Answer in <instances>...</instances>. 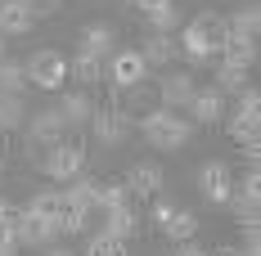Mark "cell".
<instances>
[{"label":"cell","mask_w":261,"mask_h":256,"mask_svg":"<svg viewBox=\"0 0 261 256\" xmlns=\"http://www.w3.org/2000/svg\"><path fill=\"white\" fill-rule=\"evenodd\" d=\"M225 41H230V27H225V18L221 14H198L194 23H185L180 32V50H185V63L189 68H203V63H212L216 54L225 50Z\"/></svg>","instance_id":"1"},{"label":"cell","mask_w":261,"mask_h":256,"mask_svg":"<svg viewBox=\"0 0 261 256\" xmlns=\"http://www.w3.org/2000/svg\"><path fill=\"white\" fill-rule=\"evenodd\" d=\"M140 135H144L153 149L171 153V149L189 144V135H194V122H185V117L167 112V108H153V112H144V117H140Z\"/></svg>","instance_id":"2"},{"label":"cell","mask_w":261,"mask_h":256,"mask_svg":"<svg viewBox=\"0 0 261 256\" xmlns=\"http://www.w3.org/2000/svg\"><path fill=\"white\" fill-rule=\"evenodd\" d=\"M36 166L50 180H77L81 171H86V149L63 139V144H54V149H45V153L36 157Z\"/></svg>","instance_id":"3"},{"label":"cell","mask_w":261,"mask_h":256,"mask_svg":"<svg viewBox=\"0 0 261 256\" xmlns=\"http://www.w3.org/2000/svg\"><path fill=\"white\" fill-rule=\"evenodd\" d=\"M23 72H27L32 86H41V90H59L63 77H68V59H63L59 50H36V54L23 63Z\"/></svg>","instance_id":"4"},{"label":"cell","mask_w":261,"mask_h":256,"mask_svg":"<svg viewBox=\"0 0 261 256\" xmlns=\"http://www.w3.org/2000/svg\"><path fill=\"white\" fill-rule=\"evenodd\" d=\"M63 135H68V122L59 117V108H41V112H32V122H27V144L54 149V144H63Z\"/></svg>","instance_id":"5"},{"label":"cell","mask_w":261,"mask_h":256,"mask_svg":"<svg viewBox=\"0 0 261 256\" xmlns=\"http://www.w3.org/2000/svg\"><path fill=\"white\" fill-rule=\"evenodd\" d=\"M90 130H95V139H99L104 149H113V144H122L130 135V112H122V108H95Z\"/></svg>","instance_id":"6"},{"label":"cell","mask_w":261,"mask_h":256,"mask_svg":"<svg viewBox=\"0 0 261 256\" xmlns=\"http://www.w3.org/2000/svg\"><path fill=\"white\" fill-rule=\"evenodd\" d=\"M108 77H113L117 90H135V86H144V77H149V63L140 59V50H117Z\"/></svg>","instance_id":"7"},{"label":"cell","mask_w":261,"mask_h":256,"mask_svg":"<svg viewBox=\"0 0 261 256\" xmlns=\"http://www.w3.org/2000/svg\"><path fill=\"white\" fill-rule=\"evenodd\" d=\"M257 122H261V90H239V108L230 117V135L239 144L257 135Z\"/></svg>","instance_id":"8"},{"label":"cell","mask_w":261,"mask_h":256,"mask_svg":"<svg viewBox=\"0 0 261 256\" xmlns=\"http://www.w3.org/2000/svg\"><path fill=\"white\" fill-rule=\"evenodd\" d=\"M54 238H59V220H36V216H18V225H14V243L18 247H54Z\"/></svg>","instance_id":"9"},{"label":"cell","mask_w":261,"mask_h":256,"mask_svg":"<svg viewBox=\"0 0 261 256\" xmlns=\"http://www.w3.org/2000/svg\"><path fill=\"white\" fill-rule=\"evenodd\" d=\"M194 90H198V86H194V77H189V72H167V77L158 81V99H162V108H167V112L185 108V103L194 99Z\"/></svg>","instance_id":"10"},{"label":"cell","mask_w":261,"mask_h":256,"mask_svg":"<svg viewBox=\"0 0 261 256\" xmlns=\"http://www.w3.org/2000/svg\"><path fill=\"white\" fill-rule=\"evenodd\" d=\"M158 220H162V234L176 238V243H189L198 234V216L194 211H171L167 203H158Z\"/></svg>","instance_id":"11"},{"label":"cell","mask_w":261,"mask_h":256,"mask_svg":"<svg viewBox=\"0 0 261 256\" xmlns=\"http://www.w3.org/2000/svg\"><path fill=\"white\" fill-rule=\"evenodd\" d=\"M32 23H36L32 5H23V0H5L0 5V36H23V32H32Z\"/></svg>","instance_id":"12"},{"label":"cell","mask_w":261,"mask_h":256,"mask_svg":"<svg viewBox=\"0 0 261 256\" xmlns=\"http://www.w3.org/2000/svg\"><path fill=\"white\" fill-rule=\"evenodd\" d=\"M126 189H130V198H153L162 189V166L158 162H135L126 176Z\"/></svg>","instance_id":"13"},{"label":"cell","mask_w":261,"mask_h":256,"mask_svg":"<svg viewBox=\"0 0 261 256\" xmlns=\"http://www.w3.org/2000/svg\"><path fill=\"white\" fill-rule=\"evenodd\" d=\"M189 112H194V122L198 126H216L221 122V112H225V99H221V90H194V99L185 103Z\"/></svg>","instance_id":"14"},{"label":"cell","mask_w":261,"mask_h":256,"mask_svg":"<svg viewBox=\"0 0 261 256\" xmlns=\"http://www.w3.org/2000/svg\"><path fill=\"white\" fill-rule=\"evenodd\" d=\"M198 180H203V198L207 203H225L230 198V171H225V162H207L198 171Z\"/></svg>","instance_id":"15"},{"label":"cell","mask_w":261,"mask_h":256,"mask_svg":"<svg viewBox=\"0 0 261 256\" xmlns=\"http://www.w3.org/2000/svg\"><path fill=\"white\" fill-rule=\"evenodd\" d=\"M95 189H99V180H90V176H77V180H68V189H63V207H72V211H95Z\"/></svg>","instance_id":"16"},{"label":"cell","mask_w":261,"mask_h":256,"mask_svg":"<svg viewBox=\"0 0 261 256\" xmlns=\"http://www.w3.org/2000/svg\"><path fill=\"white\" fill-rule=\"evenodd\" d=\"M77 54H86V59H99V63H104L108 54H113V27L90 23L86 32H81V50H77Z\"/></svg>","instance_id":"17"},{"label":"cell","mask_w":261,"mask_h":256,"mask_svg":"<svg viewBox=\"0 0 261 256\" xmlns=\"http://www.w3.org/2000/svg\"><path fill=\"white\" fill-rule=\"evenodd\" d=\"M225 27H230V36H239V41H257V32H261V9H257V5H239L234 14L225 18Z\"/></svg>","instance_id":"18"},{"label":"cell","mask_w":261,"mask_h":256,"mask_svg":"<svg viewBox=\"0 0 261 256\" xmlns=\"http://www.w3.org/2000/svg\"><path fill=\"white\" fill-rule=\"evenodd\" d=\"M59 117H63L68 126H86V122L95 117V103H90V95H86V90L63 95V103H59Z\"/></svg>","instance_id":"19"},{"label":"cell","mask_w":261,"mask_h":256,"mask_svg":"<svg viewBox=\"0 0 261 256\" xmlns=\"http://www.w3.org/2000/svg\"><path fill=\"white\" fill-rule=\"evenodd\" d=\"M144 63H158V68H167L171 59H176V36H167V32H153V36H144V50H140Z\"/></svg>","instance_id":"20"},{"label":"cell","mask_w":261,"mask_h":256,"mask_svg":"<svg viewBox=\"0 0 261 256\" xmlns=\"http://www.w3.org/2000/svg\"><path fill=\"white\" fill-rule=\"evenodd\" d=\"M104 238H117V243H126L130 234H135V211L130 207H117V211H104Z\"/></svg>","instance_id":"21"},{"label":"cell","mask_w":261,"mask_h":256,"mask_svg":"<svg viewBox=\"0 0 261 256\" xmlns=\"http://www.w3.org/2000/svg\"><path fill=\"white\" fill-rule=\"evenodd\" d=\"M23 211H27V216H36V220H59V211H63V193L41 189V193H32V203H27Z\"/></svg>","instance_id":"22"},{"label":"cell","mask_w":261,"mask_h":256,"mask_svg":"<svg viewBox=\"0 0 261 256\" xmlns=\"http://www.w3.org/2000/svg\"><path fill=\"white\" fill-rule=\"evenodd\" d=\"M221 63H234V68H252L257 63V41H239V36H230L225 41V50L216 54Z\"/></svg>","instance_id":"23"},{"label":"cell","mask_w":261,"mask_h":256,"mask_svg":"<svg viewBox=\"0 0 261 256\" xmlns=\"http://www.w3.org/2000/svg\"><path fill=\"white\" fill-rule=\"evenodd\" d=\"M225 207L234 211V220L243 225V230H257V225H261V207H257V198H243V193H230V198H225Z\"/></svg>","instance_id":"24"},{"label":"cell","mask_w":261,"mask_h":256,"mask_svg":"<svg viewBox=\"0 0 261 256\" xmlns=\"http://www.w3.org/2000/svg\"><path fill=\"white\" fill-rule=\"evenodd\" d=\"M117 207H130V189L126 184H99L95 189V211H117Z\"/></svg>","instance_id":"25"},{"label":"cell","mask_w":261,"mask_h":256,"mask_svg":"<svg viewBox=\"0 0 261 256\" xmlns=\"http://www.w3.org/2000/svg\"><path fill=\"white\" fill-rule=\"evenodd\" d=\"M23 86H27L23 63H14V59H0V95H23Z\"/></svg>","instance_id":"26"},{"label":"cell","mask_w":261,"mask_h":256,"mask_svg":"<svg viewBox=\"0 0 261 256\" xmlns=\"http://www.w3.org/2000/svg\"><path fill=\"white\" fill-rule=\"evenodd\" d=\"M72 81H77V86H99V81H104V63L77 54V59H72Z\"/></svg>","instance_id":"27"},{"label":"cell","mask_w":261,"mask_h":256,"mask_svg":"<svg viewBox=\"0 0 261 256\" xmlns=\"http://www.w3.org/2000/svg\"><path fill=\"white\" fill-rule=\"evenodd\" d=\"M23 95H0V130H18L23 126Z\"/></svg>","instance_id":"28"},{"label":"cell","mask_w":261,"mask_h":256,"mask_svg":"<svg viewBox=\"0 0 261 256\" xmlns=\"http://www.w3.org/2000/svg\"><path fill=\"white\" fill-rule=\"evenodd\" d=\"M216 90H248V68L216 63Z\"/></svg>","instance_id":"29"},{"label":"cell","mask_w":261,"mask_h":256,"mask_svg":"<svg viewBox=\"0 0 261 256\" xmlns=\"http://www.w3.org/2000/svg\"><path fill=\"white\" fill-rule=\"evenodd\" d=\"M144 18L153 23V32H167V36H171V32L180 27V9H176V5H158V9H149Z\"/></svg>","instance_id":"30"},{"label":"cell","mask_w":261,"mask_h":256,"mask_svg":"<svg viewBox=\"0 0 261 256\" xmlns=\"http://www.w3.org/2000/svg\"><path fill=\"white\" fill-rule=\"evenodd\" d=\"M86 256H126V243H117V238H104V234H95L90 238V247Z\"/></svg>","instance_id":"31"},{"label":"cell","mask_w":261,"mask_h":256,"mask_svg":"<svg viewBox=\"0 0 261 256\" xmlns=\"http://www.w3.org/2000/svg\"><path fill=\"white\" fill-rule=\"evenodd\" d=\"M86 220H90L86 211H72V207H63V211H59V234H68V238H72V234L86 230Z\"/></svg>","instance_id":"32"},{"label":"cell","mask_w":261,"mask_h":256,"mask_svg":"<svg viewBox=\"0 0 261 256\" xmlns=\"http://www.w3.org/2000/svg\"><path fill=\"white\" fill-rule=\"evenodd\" d=\"M239 193H243V198H261V171H257V166L239 180Z\"/></svg>","instance_id":"33"},{"label":"cell","mask_w":261,"mask_h":256,"mask_svg":"<svg viewBox=\"0 0 261 256\" xmlns=\"http://www.w3.org/2000/svg\"><path fill=\"white\" fill-rule=\"evenodd\" d=\"M18 216H23V207H14L9 198H0V230H14Z\"/></svg>","instance_id":"34"},{"label":"cell","mask_w":261,"mask_h":256,"mask_svg":"<svg viewBox=\"0 0 261 256\" xmlns=\"http://www.w3.org/2000/svg\"><path fill=\"white\" fill-rule=\"evenodd\" d=\"M239 256H261V234L257 230H243V247H239Z\"/></svg>","instance_id":"35"},{"label":"cell","mask_w":261,"mask_h":256,"mask_svg":"<svg viewBox=\"0 0 261 256\" xmlns=\"http://www.w3.org/2000/svg\"><path fill=\"white\" fill-rule=\"evenodd\" d=\"M0 256H18V243H14V230H0Z\"/></svg>","instance_id":"36"},{"label":"cell","mask_w":261,"mask_h":256,"mask_svg":"<svg viewBox=\"0 0 261 256\" xmlns=\"http://www.w3.org/2000/svg\"><path fill=\"white\" fill-rule=\"evenodd\" d=\"M176 256H207V252H203V247L189 238V243H176Z\"/></svg>","instance_id":"37"},{"label":"cell","mask_w":261,"mask_h":256,"mask_svg":"<svg viewBox=\"0 0 261 256\" xmlns=\"http://www.w3.org/2000/svg\"><path fill=\"white\" fill-rule=\"evenodd\" d=\"M130 5H140V9L149 14V9H158V5H171V0H130Z\"/></svg>","instance_id":"38"},{"label":"cell","mask_w":261,"mask_h":256,"mask_svg":"<svg viewBox=\"0 0 261 256\" xmlns=\"http://www.w3.org/2000/svg\"><path fill=\"white\" fill-rule=\"evenodd\" d=\"M207 256H239V247H216V252H207Z\"/></svg>","instance_id":"39"},{"label":"cell","mask_w":261,"mask_h":256,"mask_svg":"<svg viewBox=\"0 0 261 256\" xmlns=\"http://www.w3.org/2000/svg\"><path fill=\"white\" fill-rule=\"evenodd\" d=\"M45 256H72L68 247H45Z\"/></svg>","instance_id":"40"},{"label":"cell","mask_w":261,"mask_h":256,"mask_svg":"<svg viewBox=\"0 0 261 256\" xmlns=\"http://www.w3.org/2000/svg\"><path fill=\"white\" fill-rule=\"evenodd\" d=\"M0 59H5V36H0Z\"/></svg>","instance_id":"41"},{"label":"cell","mask_w":261,"mask_h":256,"mask_svg":"<svg viewBox=\"0 0 261 256\" xmlns=\"http://www.w3.org/2000/svg\"><path fill=\"white\" fill-rule=\"evenodd\" d=\"M0 176H5V166H0Z\"/></svg>","instance_id":"42"}]
</instances>
